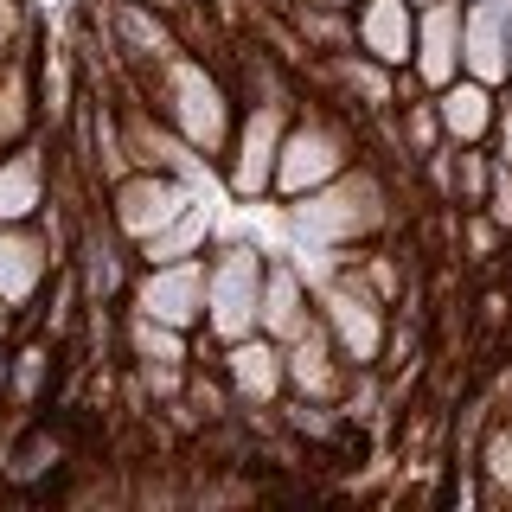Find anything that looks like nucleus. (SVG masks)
Returning <instances> with one entry per match:
<instances>
[{"mask_svg": "<svg viewBox=\"0 0 512 512\" xmlns=\"http://www.w3.org/2000/svg\"><path fill=\"white\" fill-rule=\"evenodd\" d=\"M391 180H384L378 160H352L346 173H333L327 186L301 192V199L282 205V224L301 250H359V244H378L384 231L397 224L391 212Z\"/></svg>", "mask_w": 512, "mask_h": 512, "instance_id": "obj_1", "label": "nucleus"}, {"mask_svg": "<svg viewBox=\"0 0 512 512\" xmlns=\"http://www.w3.org/2000/svg\"><path fill=\"white\" fill-rule=\"evenodd\" d=\"M148 103L167 116L173 128H180V141H192L205 160L218 167V154H224V141H231V122H237V90L224 84V71L212 58H199V52H173L160 71H148L135 84Z\"/></svg>", "mask_w": 512, "mask_h": 512, "instance_id": "obj_2", "label": "nucleus"}, {"mask_svg": "<svg viewBox=\"0 0 512 512\" xmlns=\"http://www.w3.org/2000/svg\"><path fill=\"white\" fill-rule=\"evenodd\" d=\"M359 116L333 103H295V116L282 128V148H276V180H269V205H288L301 192L327 186L333 173H346L359 160Z\"/></svg>", "mask_w": 512, "mask_h": 512, "instance_id": "obj_3", "label": "nucleus"}, {"mask_svg": "<svg viewBox=\"0 0 512 512\" xmlns=\"http://www.w3.org/2000/svg\"><path fill=\"white\" fill-rule=\"evenodd\" d=\"M314 282V320L327 327V340L340 346V359L359 372V365H378L384 372V352H391V301H378L352 269L340 263V250H327V269Z\"/></svg>", "mask_w": 512, "mask_h": 512, "instance_id": "obj_4", "label": "nucleus"}, {"mask_svg": "<svg viewBox=\"0 0 512 512\" xmlns=\"http://www.w3.org/2000/svg\"><path fill=\"white\" fill-rule=\"evenodd\" d=\"M301 96H250L237 103L231 141L218 154V180L237 205H269V180H276V148H282V128L295 116Z\"/></svg>", "mask_w": 512, "mask_h": 512, "instance_id": "obj_5", "label": "nucleus"}, {"mask_svg": "<svg viewBox=\"0 0 512 512\" xmlns=\"http://www.w3.org/2000/svg\"><path fill=\"white\" fill-rule=\"evenodd\" d=\"M263 263L269 250L256 237H212L205 244V320L212 340H244L256 333V295H263Z\"/></svg>", "mask_w": 512, "mask_h": 512, "instance_id": "obj_6", "label": "nucleus"}, {"mask_svg": "<svg viewBox=\"0 0 512 512\" xmlns=\"http://www.w3.org/2000/svg\"><path fill=\"white\" fill-rule=\"evenodd\" d=\"M192 199H199V186L173 180V173H154V167H128L122 180L103 186V199H96V205H103V218L116 224L122 244H141V237L160 231V224L180 218Z\"/></svg>", "mask_w": 512, "mask_h": 512, "instance_id": "obj_7", "label": "nucleus"}, {"mask_svg": "<svg viewBox=\"0 0 512 512\" xmlns=\"http://www.w3.org/2000/svg\"><path fill=\"white\" fill-rule=\"evenodd\" d=\"M64 263H71L77 288H84V308H116V301L128 295V282H135V244L116 237V224L103 218V205H90L84 224L71 231Z\"/></svg>", "mask_w": 512, "mask_h": 512, "instance_id": "obj_8", "label": "nucleus"}, {"mask_svg": "<svg viewBox=\"0 0 512 512\" xmlns=\"http://www.w3.org/2000/svg\"><path fill=\"white\" fill-rule=\"evenodd\" d=\"M308 77H314L320 103L346 109V116H359V122H378L384 109H391V96H397V71H391V64H378L372 52H359V45L314 58Z\"/></svg>", "mask_w": 512, "mask_h": 512, "instance_id": "obj_9", "label": "nucleus"}, {"mask_svg": "<svg viewBox=\"0 0 512 512\" xmlns=\"http://www.w3.org/2000/svg\"><path fill=\"white\" fill-rule=\"evenodd\" d=\"M128 308L154 314L167 327H199L205 320V256H180V263H135V282H128Z\"/></svg>", "mask_w": 512, "mask_h": 512, "instance_id": "obj_10", "label": "nucleus"}, {"mask_svg": "<svg viewBox=\"0 0 512 512\" xmlns=\"http://www.w3.org/2000/svg\"><path fill=\"white\" fill-rule=\"evenodd\" d=\"M58 263H64V250L52 244V231H45L39 218L0 224V301L20 320H32V308H39V295H45V282H52Z\"/></svg>", "mask_w": 512, "mask_h": 512, "instance_id": "obj_11", "label": "nucleus"}, {"mask_svg": "<svg viewBox=\"0 0 512 512\" xmlns=\"http://www.w3.org/2000/svg\"><path fill=\"white\" fill-rule=\"evenodd\" d=\"M212 365H218V378H224V391H231L237 410H276V397L288 391V378H282V340H269V333L224 340Z\"/></svg>", "mask_w": 512, "mask_h": 512, "instance_id": "obj_12", "label": "nucleus"}, {"mask_svg": "<svg viewBox=\"0 0 512 512\" xmlns=\"http://www.w3.org/2000/svg\"><path fill=\"white\" fill-rule=\"evenodd\" d=\"M282 378H288V397H308V404H340L346 384H352V365L340 359V346L327 340V327L308 320L295 340H282Z\"/></svg>", "mask_w": 512, "mask_h": 512, "instance_id": "obj_13", "label": "nucleus"}, {"mask_svg": "<svg viewBox=\"0 0 512 512\" xmlns=\"http://www.w3.org/2000/svg\"><path fill=\"white\" fill-rule=\"evenodd\" d=\"M461 7L468 0H423L416 7V39H410L404 71L423 90H442L448 77H461Z\"/></svg>", "mask_w": 512, "mask_h": 512, "instance_id": "obj_14", "label": "nucleus"}, {"mask_svg": "<svg viewBox=\"0 0 512 512\" xmlns=\"http://www.w3.org/2000/svg\"><path fill=\"white\" fill-rule=\"evenodd\" d=\"M308 320H314V282L301 276V263L288 250H269L263 295H256V333H269V340H295Z\"/></svg>", "mask_w": 512, "mask_h": 512, "instance_id": "obj_15", "label": "nucleus"}, {"mask_svg": "<svg viewBox=\"0 0 512 512\" xmlns=\"http://www.w3.org/2000/svg\"><path fill=\"white\" fill-rule=\"evenodd\" d=\"M512 52V0H468L461 7V71L500 90Z\"/></svg>", "mask_w": 512, "mask_h": 512, "instance_id": "obj_16", "label": "nucleus"}, {"mask_svg": "<svg viewBox=\"0 0 512 512\" xmlns=\"http://www.w3.org/2000/svg\"><path fill=\"white\" fill-rule=\"evenodd\" d=\"M45 199H52V148H45V135H32L0 154V224L39 218Z\"/></svg>", "mask_w": 512, "mask_h": 512, "instance_id": "obj_17", "label": "nucleus"}, {"mask_svg": "<svg viewBox=\"0 0 512 512\" xmlns=\"http://www.w3.org/2000/svg\"><path fill=\"white\" fill-rule=\"evenodd\" d=\"M429 103H436V122H442V141L448 148H487L493 135V103H500V90L480 84V77H448L442 90H429Z\"/></svg>", "mask_w": 512, "mask_h": 512, "instance_id": "obj_18", "label": "nucleus"}, {"mask_svg": "<svg viewBox=\"0 0 512 512\" xmlns=\"http://www.w3.org/2000/svg\"><path fill=\"white\" fill-rule=\"evenodd\" d=\"M410 39H416L410 0H352V45H359V52H372L378 64H391V71H404Z\"/></svg>", "mask_w": 512, "mask_h": 512, "instance_id": "obj_19", "label": "nucleus"}, {"mask_svg": "<svg viewBox=\"0 0 512 512\" xmlns=\"http://www.w3.org/2000/svg\"><path fill=\"white\" fill-rule=\"evenodd\" d=\"M39 135V45L0 58V154Z\"/></svg>", "mask_w": 512, "mask_h": 512, "instance_id": "obj_20", "label": "nucleus"}, {"mask_svg": "<svg viewBox=\"0 0 512 512\" xmlns=\"http://www.w3.org/2000/svg\"><path fill=\"white\" fill-rule=\"evenodd\" d=\"M218 237V212L205 205V192L186 205L173 224H160L154 237H141L135 244V263H180V256H205V244Z\"/></svg>", "mask_w": 512, "mask_h": 512, "instance_id": "obj_21", "label": "nucleus"}, {"mask_svg": "<svg viewBox=\"0 0 512 512\" xmlns=\"http://www.w3.org/2000/svg\"><path fill=\"white\" fill-rule=\"evenodd\" d=\"M52 372H58V340H45V333H32L26 346L7 340V410H39L45 391H52Z\"/></svg>", "mask_w": 512, "mask_h": 512, "instance_id": "obj_22", "label": "nucleus"}, {"mask_svg": "<svg viewBox=\"0 0 512 512\" xmlns=\"http://www.w3.org/2000/svg\"><path fill=\"white\" fill-rule=\"evenodd\" d=\"M288 13V32L308 45V58H327V52H346L352 45V13L346 7H320V0H282Z\"/></svg>", "mask_w": 512, "mask_h": 512, "instance_id": "obj_23", "label": "nucleus"}, {"mask_svg": "<svg viewBox=\"0 0 512 512\" xmlns=\"http://www.w3.org/2000/svg\"><path fill=\"white\" fill-rule=\"evenodd\" d=\"M64 461V442L52 436V429H20V442L0 448V480H13V487H32V480H45Z\"/></svg>", "mask_w": 512, "mask_h": 512, "instance_id": "obj_24", "label": "nucleus"}, {"mask_svg": "<svg viewBox=\"0 0 512 512\" xmlns=\"http://www.w3.org/2000/svg\"><path fill=\"white\" fill-rule=\"evenodd\" d=\"M468 468L480 474V500H487V506H512V423H493L487 436H480Z\"/></svg>", "mask_w": 512, "mask_h": 512, "instance_id": "obj_25", "label": "nucleus"}, {"mask_svg": "<svg viewBox=\"0 0 512 512\" xmlns=\"http://www.w3.org/2000/svg\"><path fill=\"white\" fill-rule=\"evenodd\" d=\"M276 423L288 429L295 442H340V429H346V416H340V404H308V397H276Z\"/></svg>", "mask_w": 512, "mask_h": 512, "instance_id": "obj_26", "label": "nucleus"}, {"mask_svg": "<svg viewBox=\"0 0 512 512\" xmlns=\"http://www.w3.org/2000/svg\"><path fill=\"white\" fill-rule=\"evenodd\" d=\"M448 218H455V244L468 250L474 269H493V263L506 256V231H500L487 212H480V205H468V212H448Z\"/></svg>", "mask_w": 512, "mask_h": 512, "instance_id": "obj_27", "label": "nucleus"}, {"mask_svg": "<svg viewBox=\"0 0 512 512\" xmlns=\"http://www.w3.org/2000/svg\"><path fill=\"white\" fill-rule=\"evenodd\" d=\"M487 180H493V148H455V212L487 199Z\"/></svg>", "mask_w": 512, "mask_h": 512, "instance_id": "obj_28", "label": "nucleus"}, {"mask_svg": "<svg viewBox=\"0 0 512 512\" xmlns=\"http://www.w3.org/2000/svg\"><path fill=\"white\" fill-rule=\"evenodd\" d=\"M26 45H39V13H32V0H0V58L26 52Z\"/></svg>", "mask_w": 512, "mask_h": 512, "instance_id": "obj_29", "label": "nucleus"}, {"mask_svg": "<svg viewBox=\"0 0 512 512\" xmlns=\"http://www.w3.org/2000/svg\"><path fill=\"white\" fill-rule=\"evenodd\" d=\"M480 212L500 224V231H512V167H506V160H493V180H487V199H480Z\"/></svg>", "mask_w": 512, "mask_h": 512, "instance_id": "obj_30", "label": "nucleus"}, {"mask_svg": "<svg viewBox=\"0 0 512 512\" xmlns=\"http://www.w3.org/2000/svg\"><path fill=\"white\" fill-rule=\"evenodd\" d=\"M493 160H506L512 167V84H500V103H493V135H487Z\"/></svg>", "mask_w": 512, "mask_h": 512, "instance_id": "obj_31", "label": "nucleus"}, {"mask_svg": "<svg viewBox=\"0 0 512 512\" xmlns=\"http://www.w3.org/2000/svg\"><path fill=\"white\" fill-rule=\"evenodd\" d=\"M13 327H20V314H13L7 301H0V340H13Z\"/></svg>", "mask_w": 512, "mask_h": 512, "instance_id": "obj_32", "label": "nucleus"}, {"mask_svg": "<svg viewBox=\"0 0 512 512\" xmlns=\"http://www.w3.org/2000/svg\"><path fill=\"white\" fill-rule=\"evenodd\" d=\"M500 288L512 295V256H500Z\"/></svg>", "mask_w": 512, "mask_h": 512, "instance_id": "obj_33", "label": "nucleus"}, {"mask_svg": "<svg viewBox=\"0 0 512 512\" xmlns=\"http://www.w3.org/2000/svg\"><path fill=\"white\" fill-rule=\"evenodd\" d=\"M0 391H7V340H0ZM0 404H7V397H0Z\"/></svg>", "mask_w": 512, "mask_h": 512, "instance_id": "obj_34", "label": "nucleus"}, {"mask_svg": "<svg viewBox=\"0 0 512 512\" xmlns=\"http://www.w3.org/2000/svg\"><path fill=\"white\" fill-rule=\"evenodd\" d=\"M148 7H160V13H173V7H180V0H148Z\"/></svg>", "mask_w": 512, "mask_h": 512, "instance_id": "obj_35", "label": "nucleus"}, {"mask_svg": "<svg viewBox=\"0 0 512 512\" xmlns=\"http://www.w3.org/2000/svg\"><path fill=\"white\" fill-rule=\"evenodd\" d=\"M320 7H346V13H352V0H320Z\"/></svg>", "mask_w": 512, "mask_h": 512, "instance_id": "obj_36", "label": "nucleus"}, {"mask_svg": "<svg viewBox=\"0 0 512 512\" xmlns=\"http://www.w3.org/2000/svg\"><path fill=\"white\" fill-rule=\"evenodd\" d=\"M506 84H512V52H506Z\"/></svg>", "mask_w": 512, "mask_h": 512, "instance_id": "obj_37", "label": "nucleus"}, {"mask_svg": "<svg viewBox=\"0 0 512 512\" xmlns=\"http://www.w3.org/2000/svg\"><path fill=\"white\" fill-rule=\"evenodd\" d=\"M506 256H512V231H506Z\"/></svg>", "mask_w": 512, "mask_h": 512, "instance_id": "obj_38", "label": "nucleus"}, {"mask_svg": "<svg viewBox=\"0 0 512 512\" xmlns=\"http://www.w3.org/2000/svg\"><path fill=\"white\" fill-rule=\"evenodd\" d=\"M410 7H423V0H410Z\"/></svg>", "mask_w": 512, "mask_h": 512, "instance_id": "obj_39", "label": "nucleus"}]
</instances>
